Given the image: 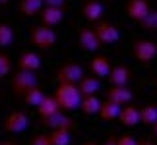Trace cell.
<instances>
[{"mask_svg": "<svg viewBox=\"0 0 157 145\" xmlns=\"http://www.w3.org/2000/svg\"><path fill=\"white\" fill-rule=\"evenodd\" d=\"M12 72V60L6 52H0V77H6L10 76Z\"/></svg>", "mask_w": 157, "mask_h": 145, "instance_id": "83f0119b", "label": "cell"}, {"mask_svg": "<svg viewBox=\"0 0 157 145\" xmlns=\"http://www.w3.org/2000/svg\"><path fill=\"white\" fill-rule=\"evenodd\" d=\"M117 143L118 145H138V139L132 134H122V136H117Z\"/></svg>", "mask_w": 157, "mask_h": 145, "instance_id": "f546056e", "label": "cell"}, {"mask_svg": "<svg viewBox=\"0 0 157 145\" xmlns=\"http://www.w3.org/2000/svg\"><path fill=\"white\" fill-rule=\"evenodd\" d=\"M82 145H97L95 141H86V143H82Z\"/></svg>", "mask_w": 157, "mask_h": 145, "instance_id": "8d00e7d4", "label": "cell"}, {"mask_svg": "<svg viewBox=\"0 0 157 145\" xmlns=\"http://www.w3.org/2000/svg\"><path fill=\"white\" fill-rule=\"evenodd\" d=\"M43 6H45L43 0H20V12H21V16H25V17L37 16Z\"/></svg>", "mask_w": 157, "mask_h": 145, "instance_id": "603a6c76", "label": "cell"}, {"mask_svg": "<svg viewBox=\"0 0 157 145\" xmlns=\"http://www.w3.org/2000/svg\"><path fill=\"white\" fill-rule=\"evenodd\" d=\"M118 112H120V105H117V102L105 99V101H101V105H99L97 116L103 120V122H111V120H117Z\"/></svg>", "mask_w": 157, "mask_h": 145, "instance_id": "2e32d148", "label": "cell"}, {"mask_svg": "<svg viewBox=\"0 0 157 145\" xmlns=\"http://www.w3.org/2000/svg\"><path fill=\"white\" fill-rule=\"evenodd\" d=\"M41 124L47 126V128H60V126H68V128H74V120H72L70 116H66V114L62 110H58V112H54L51 114V116H47L41 120Z\"/></svg>", "mask_w": 157, "mask_h": 145, "instance_id": "e0dca14e", "label": "cell"}, {"mask_svg": "<svg viewBox=\"0 0 157 145\" xmlns=\"http://www.w3.org/2000/svg\"><path fill=\"white\" fill-rule=\"evenodd\" d=\"M43 97H45V93L39 89V85H35V87H31V89H29V91H27L25 95L21 97V101L25 102L27 106H33V108H37V105L41 102V99H43Z\"/></svg>", "mask_w": 157, "mask_h": 145, "instance_id": "484cf974", "label": "cell"}, {"mask_svg": "<svg viewBox=\"0 0 157 145\" xmlns=\"http://www.w3.org/2000/svg\"><path fill=\"white\" fill-rule=\"evenodd\" d=\"M99 105H101V101L97 99V95H83L78 108H80L86 116H95L97 110H99Z\"/></svg>", "mask_w": 157, "mask_h": 145, "instance_id": "7402d4cb", "label": "cell"}, {"mask_svg": "<svg viewBox=\"0 0 157 145\" xmlns=\"http://www.w3.org/2000/svg\"><path fill=\"white\" fill-rule=\"evenodd\" d=\"M35 85H39L37 76H35V72H27V70L14 72V76H12V80H10V91L16 99H21V97Z\"/></svg>", "mask_w": 157, "mask_h": 145, "instance_id": "7a4b0ae2", "label": "cell"}, {"mask_svg": "<svg viewBox=\"0 0 157 145\" xmlns=\"http://www.w3.org/2000/svg\"><path fill=\"white\" fill-rule=\"evenodd\" d=\"M29 43L35 48H41V50H49L56 43V33L54 29L49 25H33L31 31H29Z\"/></svg>", "mask_w": 157, "mask_h": 145, "instance_id": "3957f363", "label": "cell"}, {"mask_svg": "<svg viewBox=\"0 0 157 145\" xmlns=\"http://www.w3.org/2000/svg\"><path fill=\"white\" fill-rule=\"evenodd\" d=\"M138 112H140V124L151 126L153 122H157V106L155 105H144Z\"/></svg>", "mask_w": 157, "mask_h": 145, "instance_id": "cb8c5ba5", "label": "cell"}, {"mask_svg": "<svg viewBox=\"0 0 157 145\" xmlns=\"http://www.w3.org/2000/svg\"><path fill=\"white\" fill-rule=\"evenodd\" d=\"M107 99L122 106V105L132 102L134 95H132V91L128 89V85H111V87L107 89Z\"/></svg>", "mask_w": 157, "mask_h": 145, "instance_id": "8fae6325", "label": "cell"}, {"mask_svg": "<svg viewBox=\"0 0 157 145\" xmlns=\"http://www.w3.org/2000/svg\"><path fill=\"white\" fill-rule=\"evenodd\" d=\"M76 85H78V89H80L82 97L83 95H97V91L101 89L99 77H95V76H83Z\"/></svg>", "mask_w": 157, "mask_h": 145, "instance_id": "44dd1931", "label": "cell"}, {"mask_svg": "<svg viewBox=\"0 0 157 145\" xmlns=\"http://www.w3.org/2000/svg\"><path fill=\"white\" fill-rule=\"evenodd\" d=\"M117 120L124 126V128H134V126L140 124V112H138V108L134 105H130V102H128L124 108L120 106V112H118Z\"/></svg>", "mask_w": 157, "mask_h": 145, "instance_id": "4fadbf2b", "label": "cell"}, {"mask_svg": "<svg viewBox=\"0 0 157 145\" xmlns=\"http://www.w3.org/2000/svg\"><path fill=\"white\" fill-rule=\"evenodd\" d=\"M130 77H132V72L128 66H111V70L107 74V80L111 85H128Z\"/></svg>", "mask_w": 157, "mask_h": 145, "instance_id": "7c38bea8", "label": "cell"}, {"mask_svg": "<svg viewBox=\"0 0 157 145\" xmlns=\"http://www.w3.org/2000/svg\"><path fill=\"white\" fill-rule=\"evenodd\" d=\"M72 130L68 126H60V128H52L49 134V139L52 145H70L72 141Z\"/></svg>", "mask_w": 157, "mask_h": 145, "instance_id": "ffe728a7", "label": "cell"}, {"mask_svg": "<svg viewBox=\"0 0 157 145\" xmlns=\"http://www.w3.org/2000/svg\"><path fill=\"white\" fill-rule=\"evenodd\" d=\"M29 145H52L51 139H49V134H35L31 137Z\"/></svg>", "mask_w": 157, "mask_h": 145, "instance_id": "f1b7e54d", "label": "cell"}, {"mask_svg": "<svg viewBox=\"0 0 157 145\" xmlns=\"http://www.w3.org/2000/svg\"><path fill=\"white\" fill-rule=\"evenodd\" d=\"M151 128H153V134H155V137H157V122L151 124Z\"/></svg>", "mask_w": 157, "mask_h": 145, "instance_id": "e575fe53", "label": "cell"}, {"mask_svg": "<svg viewBox=\"0 0 157 145\" xmlns=\"http://www.w3.org/2000/svg\"><path fill=\"white\" fill-rule=\"evenodd\" d=\"M58 83H78L83 77V68L76 62H64L62 66H58L54 72Z\"/></svg>", "mask_w": 157, "mask_h": 145, "instance_id": "5b68a950", "label": "cell"}, {"mask_svg": "<svg viewBox=\"0 0 157 145\" xmlns=\"http://www.w3.org/2000/svg\"><path fill=\"white\" fill-rule=\"evenodd\" d=\"M138 145H157V143L149 141V139H140V141H138Z\"/></svg>", "mask_w": 157, "mask_h": 145, "instance_id": "836d02e7", "label": "cell"}, {"mask_svg": "<svg viewBox=\"0 0 157 145\" xmlns=\"http://www.w3.org/2000/svg\"><path fill=\"white\" fill-rule=\"evenodd\" d=\"M37 16L41 17V23H43V25L54 27L64 20V8H58V6H43Z\"/></svg>", "mask_w": 157, "mask_h": 145, "instance_id": "9c48e42d", "label": "cell"}, {"mask_svg": "<svg viewBox=\"0 0 157 145\" xmlns=\"http://www.w3.org/2000/svg\"><path fill=\"white\" fill-rule=\"evenodd\" d=\"M41 68V58L37 52L25 50L17 58V70H27V72H37Z\"/></svg>", "mask_w": 157, "mask_h": 145, "instance_id": "9a60e30c", "label": "cell"}, {"mask_svg": "<svg viewBox=\"0 0 157 145\" xmlns=\"http://www.w3.org/2000/svg\"><path fill=\"white\" fill-rule=\"evenodd\" d=\"M52 97L62 112L76 110L80 106V101H82V93H80L76 83H56Z\"/></svg>", "mask_w": 157, "mask_h": 145, "instance_id": "6da1fadb", "label": "cell"}, {"mask_svg": "<svg viewBox=\"0 0 157 145\" xmlns=\"http://www.w3.org/2000/svg\"><path fill=\"white\" fill-rule=\"evenodd\" d=\"M103 145H118V143H117V136H114V134H109L107 139L103 141Z\"/></svg>", "mask_w": 157, "mask_h": 145, "instance_id": "1f68e13d", "label": "cell"}, {"mask_svg": "<svg viewBox=\"0 0 157 145\" xmlns=\"http://www.w3.org/2000/svg\"><path fill=\"white\" fill-rule=\"evenodd\" d=\"M132 56L140 64H149L157 56V45L147 39H136L132 43Z\"/></svg>", "mask_w": 157, "mask_h": 145, "instance_id": "277c9868", "label": "cell"}, {"mask_svg": "<svg viewBox=\"0 0 157 145\" xmlns=\"http://www.w3.org/2000/svg\"><path fill=\"white\" fill-rule=\"evenodd\" d=\"M82 16L86 21H99L101 16H103V4L99 2V0H86L82 6Z\"/></svg>", "mask_w": 157, "mask_h": 145, "instance_id": "5bb4252c", "label": "cell"}, {"mask_svg": "<svg viewBox=\"0 0 157 145\" xmlns=\"http://www.w3.org/2000/svg\"><path fill=\"white\" fill-rule=\"evenodd\" d=\"M124 10H126V16H128L132 21L138 23L149 12V2L147 0H126Z\"/></svg>", "mask_w": 157, "mask_h": 145, "instance_id": "30bf717a", "label": "cell"}, {"mask_svg": "<svg viewBox=\"0 0 157 145\" xmlns=\"http://www.w3.org/2000/svg\"><path fill=\"white\" fill-rule=\"evenodd\" d=\"M93 31H95V35H97V39H99L101 45H114V43L120 39L118 27L113 25L111 21H101V20H99L97 23H95Z\"/></svg>", "mask_w": 157, "mask_h": 145, "instance_id": "52a82bcc", "label": "cell"}, {"mask_svg": "<svg viewBox=\"0 0 157 145\" xmlns=\"http://www.w3.org/2000/svg\"><path fill=\"white\" fill-rule=\"evenodd\" d=\"M14 43V29H12L8 23H2L0 21V46L6 48Z\"/></svg>", "mask_w": 157, "mask_h": 145, "instance_id": "4316f807", "label": "cell"}, {"mask_svg": "<svg viewBox=\"0 0 157 145\" xmlns=\"http://www.w3.org/2000/svg\"><path fill=\"white\" fill-rule=\"evenodd\" d=\"M0 145H17V141L16 139H2V141H0Z\"/></svg>", "mask_w": 157, "mask_h": 145, "instance_id": "d6a6232c", "label": "cell"}, {"mask_svg": "<svg viewBox=\"0 0 157 145\" xmlns=\"http://www.w3.org/2000/svg\"><path fill=\"white\" fill-rule=\"evenodd\" d=\"M155 83H157V81H155Z\"/></svg>", "mask_w": 157, "mask_h": 145, "instance_id": "f35d334b", "label": "cell"}, {"mask_svg": "<svg viewBox=\"0 0 157 145\" xmlns=\"http://www.w3.org/2000/svg\"><path fill=\"white\" fill-rule=\"evenodd\" d=\"M45 6H58V8H66V0H43Z\"/></svg>", "mask_w": 157, "mask_h": 145, "instance_id": "4dcf8cb0", "label": "cell"}, {"mask_svg": "<svg viewBox=\"0 0 157 145\" xmlns=\"http://www.w3.org/2000/svg\"><path fill=\"white\" fill-rule=\"evenodd\" d=\"M138 23H140V27L144 29V31L157 33V10H151V8H149V12H147V14L144 16Z\"/></svg>", "mask_w": 157, "mask_h": 145, "instance_id": "d4e9b609", "label": "cell"}, {"mask_svg": "<svg viewBox=\"0 0 157 145\" xmlns=\"http://www.w3.org/2000/svg\"><path fill=\"white\" fill-rule=\"evenodd\" d=\"M27 126H29V116H27L25 112H21V110H14V112H10L8 116H6V120L2 122L4 132H6V134H12V136L25 132V130H27Z\"/></svg>", "mask_w": 157, "mask_h": 145, "instance_id": "8992f818", "label": "cell"}, {"mask_svg": "<svg viewBox=\"0 0 157 145\" xmlns=\"http://www.w3.org/2000/svg\"><path fill=\"white\" fill-rule=\"evenodd\" d=\"M78 45H80V48L83 52H95L99 50V39L97 35H95L93 27H82L80 31H78Z\"/></svg>", "mask_w": 157, "mask_h": 145, "instance_id": "ba28073f", "label": "cell"}, {"mask_svg": "<svg viewBox=\"0 0 157 145\" xmlns=\"http://www.w3.org/2000/svg\"><path fill=\"white\" fill-rule=\"evenodd\" d=\"M155 106H157V105H155Z\"/></svg>", "mask_w": 157, "mask_h": 145, "instance_id": "74e56055", "label": "cell"}, {"mask_svg": "<svg viewBox=\"0 0 157 145\" xmlns=\"http://www.w3.org/2000/svg\"><path fill=\"white\" fill-rule=\"evenodd\" d=\"M6 4H10V0H0V6H6Z\"/></svg>", "mask_w": 157, "mask_h": 145, "instance_id": "d590c367", "label": "cell"}, {"mask_svg": "<svg viewBox=\"0 0 157 145\" xmlns=\"http://www.w3.org/2000/svg\"><path fill=\"white\" fill-rule=\"evenodd\" d=\"M37 116H39V120H43V118H47V116H51V114H54V112H58L60 108H58V105H56V101H54V97L52 95H45L43 99H41V102L37 105Z\"/></svg>", "mask_w": 157, "mask_h": 145, "instance_id": "d6986e66", "label": "cell"}, {"mask_svg": "<svg viewBox=\"0 0 157 145\" xmlns=\"http://www.w3.org/2000/svg\"><path fill=\"white\" fill-rule=\"evenodd\" d=\"M89 70H91V74L95 77H107L109 70H111V60L107 56H93L89 60Z\"/></svg>", "mask_w": 157, "mask_h": 145, "instance_id": "ac0fdd59", "label": "cell"}]
</instances>
